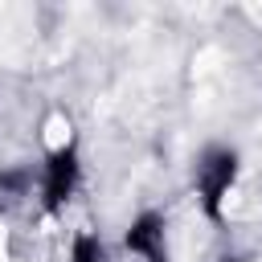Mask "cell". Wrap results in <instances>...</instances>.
I'll use <instances>...</instances> for the list:
<instances>
[{"label": "cell", "instance_id": "cell-1", "mask_svg": "<svg viewBox=\"0 0 262 262\" xmlns=\"http://www.w3.org/2000/svg\"><path fill=\"white\" fill-rule=\"evenodd\" d=\"M233 172H237V156L233 151H209L205 156V164H201V196H205V213L209 217H221V196L233 184Z\"/></svg>", "mask_w": 262, "mask_h": 262}, {"label": "cell", "instance_id": "cell-2", "mask_svg": "<svg viewBox=\"0 0 262 262\" xmlns=\"http://www.w3.org/2000/svg\"><path fill=\"white\" fill-rule=\"evenodd\" d=\"M74 180H78V160H74V151H70V147L53 151L49 172H45V205H49V209H57V205L70 196Z\"/></svg>", "mask_w": 262, "mask_h": 262}, {"label": "cell", "instance_id": "cell-3", "mask_svg": "<svg viewBox=\"0 0 262 262\" xmlns=\"http://www.w3.org/2000/svg\"><path fill=\"white\" fill-rule=\"evenodd\" d=\"M127 250L143 254L147 262H164V221L156 213H143L131 229H127Z\"/></svg>", "mask_w": 262, "mask_h": 262}, {"label": "cell", "instance_id": "cell-4", "mask_svg": "<svg viewBox=\"0 0 262 262\" xmlns=\"http://www.w3.org/2000/svg\"><path fill=\"white\" fill-rule=\"evenodd\" d=\"M74 262H102V246H98V237L82 233V237L74 242Z\"/></svg>", "mask_w": 262, "mask_h": 262}, {"label": "cell", "instance_id": "cell-5", "mask_svg": "<svg viewBox=\"0 0 262 262\" xmlns=\"http://www.w3.org/2000/svg\"><path fill=\"white\" fill-rule=\"evenodd\" d=\"M0 188H25V176L20 172H4L0 176Z\"/></svg>", "mask_w": 262, "mask_h": 262}]
</instances>
